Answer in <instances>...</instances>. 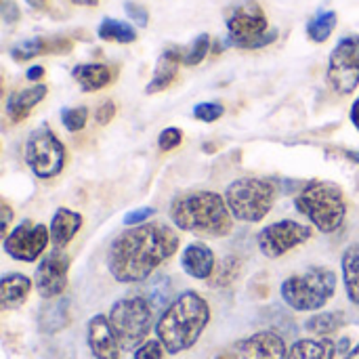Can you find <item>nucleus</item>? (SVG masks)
Returning <instances> with one entry per match:
<instances>
[{
    "instance_id": "obj_19",
    "label": "nucleus",
    "mask_w": 359,
    "mask_h": 359,
    "mask_svg": "<svg viewBox=\"0 0 359 359\" xmlns=\"http://www.w3.org/2000/svg\"><path fill=\"white\" fill-rule=\"evenodd\" d=\"M84 219L82 215L69 210V208H57L50 219V242L55 248H65L74 236L80 231Z\"/></svg>"
},
{
    "instance_id": "obj_7",
    "label": "nucleus",
    "mask_w": 359,
    "mask_h": 359,
    "mask_svg": "<svg viewBox=\"0 0 359 359\" xmlns=\"http://www.w3.org/2000/svg\"><path fill=\"white\" fill-rule=\"evenodd\" d=\"M107 320L120 347L137 351L154 326V309L145 297H128L111 305Z\"/></svg>"
},
{
    "instance_id": "obj_29",
    "label": "nucleus",
    "mask_w": 359,
    "mask_h": 359,
    "mask_svg": "<svg viewBox=\"0 0 359 359\" xmlns=\"http://www.w3.org/2000/svg\"><path fill=\"white\" fill-rule=\"evenodd\" d=\"M170 278L166 276H158L149 282V286L145 288V301L151 305V309H160V307H168V299H170Z\"/></svg>"
},
{
    "instance_id": "obj_30",
    "label": "nucleus",
    "mask_w": 359,
    "mask_h": 359,
    "mask_svg": "<svg viewBox=\"0 0 359 359\" xmlns=\"http://www.w3.org/2000/svg\"><path fill=\"white\" fill-rule=\"evenodd\" d=\"M210 42H212V40H210L208 34L196 36V38L191 40V44H189L187 48H183V57H181L183 65H185V67L200 65V63L208 57V53H210Z\"/></svg>"
},
{
    "instance_id": "obj_39",
    "label": "nucleus",
    "mask_w": 359,
    "mask_h": 359,
    "mask_svg": "<svg viewBox=\"0 0 359 359\" xmlns=\"http://www.w3.org/2000/svg\"><path fill=\"white\" fill-rule=\"evenodd\" d=\"M0 13H2V19H4V23H17L19 21V17H21V13H19V6L13 2V0H2V8H0Z\"/></svg>"
},
{
    "instance_id": "obj_46",
    "label": "nucleus",
    "mask_w": 359,
    "mask_h": 359,
    "mask_svg": "<svg viewBox=\"0 0 359 359\" xmlns=\"http://www.w3.org/2000/svg\"><path fill=\"white\" fill-rule=\"evenodd\" d=\"M345 359H359V345H358V347H353V349H351V351L347 353V358H345Z\"/></svg>"
},
{
    "instance_id": "obj_38",
    "label": "nucleus",
    "mask_w": 359,
    "mask_h": 359,
    "mask_svg": "<svg viewBox=\"0 0 359 359\" xmlns=\"http://www.w3.org/2000/svg\"><path fill=\"white\" fill-rule=\"evenodd\" d=\"M114 116H116V103H114L111 99H107V101H103V103L97 107V111H95V122L101 124V126H105V124H109V122L114 120Z\"/></svg>"
},
{
    "instance_id": "obj_26",
    "label": "nucleus",
    "mask_w": 359,
    "mask_h": 359,
    "mask_svg": "<svg viewBox=\"0 0 359 359\" xmlns=\"http://www.w3.org/2000/svg\"><path fill=\"white\" fill-rule=\"evenodd\" d=\"M97 36L105 42H118V44H130L137 40V29L135 25L114 19V17H103L99 27H97Z\"/></svg>"
},
{
    "instance_id": "obj_37",
    "label": "nucleus",
    "mask_w": 359,
    "mask_h": 359,
    "mask_svg": "<svg viewBox=\"0 0 359 359\" xmlns=\"http://www.w3.org/2000/svg\"><path fill=\"white\" fill-rule=\"evenodd\" d=\"M154 215H156V210H154L151 206L135 208V210L126 212V217H124V225H126V227H139V225H145Z\"/></svg>"
},
{
    "instance_id": "obj_22",
    "label": "nucleus",
    "mask_w": 359,
    "mask_h": 359,
    "mask_svg": "<svg viewBox=\"0 0 359 359\" xmlns=\"http://www.w3.org/2000/svg\"><path fill=\"white\" fill-rule=\"evenodd\" d=\"M32 280L23 273H6L0 280V303L2 309H19L29 290H32Z\"/></svg>"
},
{
    "instance_id": "obj_43",
    "label": "nucleus",
    "mask_w": 359,
    "mask_h": 359,
    "mask_svg": "<svg viewBox=\"0 0 359 359\" xmlns=\"http://www.w3.org/2000/svg\"><path fill=\"white\" fill-rule=\"evenodd\" d=\"M337 351L339 353H349V339H341L337 343Z\"/></svg>"
},
{
    "instance_id": "obj_40",
    "label": "nucleus",
    "mask_w": 359,
    "mask_h": 359,
    "mask_svg": "<svg viewBox=\"0 0 359 359\" xmlns=\"http://www.w3.org/2000/svg\"><path fill=\"white\" fill-rule=\"evenodd\" d=\"M42 76H44V67H42V65H32V67L25 72V78H27L29 82H38Z\"/></svg>"
},
{
    "instance_id": "obj_2",
    "label": "nucleus",
    "mask_w": 359,
    "mask_h": 359,
    "mask_svg": "<svg viewBox=\"0 0 359 359\" xmlns=\"http://www.w3.org/2000/svg\"><path fill=\"white\" fill-rule=\"evenodd\" d=\"M170 221L177 229L200 238H225L233 229V215L225 196L215 191H191L175 198Z\"/></svg>"
},
{
    "instance_id": "obj_11",
    "label": "nucleus",
    "mask_w": 359,
    "mask_h": 359,
    "mask_svg": "<svg viewBox=\"0 0 359 359\" xmlns=\"http://www.w3.org/2000/svg\"><path fill=\"white\" fill-rule=\"evenodd\" d=\"M50 242V229L42 223H34L29 219H23L8 236L2 240V250L21 263H34L40 259Z\"/></svg>"
},
{
    "instance_id": "obj_16",
    "label": "nucleus",
    "mask_w": 359,
    "mask_h": 359,
    "mask_svg": "<svg viewBox=\"0 0 359 359\" xmlns=\"http://www.w3.org/2000/svg\"><path fill=\"white\" fill-rule=\"evenodd\" d=\"M181 267L194 280H210L217 269V259L204 242H191L181 255Z\"/></svg>"
},
{
    "instance_id": "obj_10",
    "label": "nucleus",
    "mask_w": 359,
    "mask_h": 359,
    "mask_svg": "<svg viewBox=\"0 0 359 359\" xmlns=\"http://www.w3.org/2000/svg\"><path fill=\"white\" fill-rule=\"evenodd\" d=\"M328 84L339 95H351L359 86V34L345 36L337 42L328 57Z\"/></svg>"
},
{
    "instance_id": "obj_23",
    "label": "nucleus",
    "mask_w": 359,
    "mask_h": 359,
    "mask_svg": "<svg viewBox=\"0 0 359 359\" xmlns=\"http://www.w3.org/2000/svg\"><path fill=\"white\" fill-rule=\"evenodd\" d=\"M69 324V301L53 299L48 301L38 316V326L44 334H55Z\"/></svg>"
},
{
    "instance_id": "obj_5",
    "label": "nucleus",
    "mask_w": 359,
    "mask_h": 359,
    "mask_svg": "<svg viewBox=\"0 0 359 359\" xmlns=\"http://www.w3.org/2000/svg\"><path fill=\"white\" fill-rule=\"evenodd\" d=\"M294 208L311 221L322 233H334L343 227L347 204L341 187L326 181H313L294 198Z\"/></svg>"
},
{
    "instance_id": "obj_12",
    "label": "nucleus",
    "mask_w": 359,
    "mask_h": 359,
    "mask_svg": "<svg viewBox=\"0 0 359 359\" xmlns=\"http://www.w3.org/2000/svg\"><path fill=\"white\" fill-rule=\"evenodd\" d=\"M311 236L313 231L309 225H303L292 219H284L261 229L257 236V244L267 259H280L290 250H294L297 246L305 244Z\"/></svg>"
},
{
    "instance_id": "obj_27",
    "label": "nucleus",
    "mask_w": 359,
    "mask_h": 359,
    "mask_svg": "<svg viewBox=\"0 0 359 359\" xmlns=\"http://www.w3.org/2000/svg\"><path fill=\"white\" fill-rule=\"evenodd\" d=\"M337 23H339L337 11H318L307 21V36H309V40L311 42H318V44L326 42L332 36Z\"/></svg>"
},
{
    "instance_id": "obj_14",
    "label": "nucleus",
    "mask_w": 359,
    "mask_h": 359,
    "mask_svg": "<svg viewBox=\"0 0 359 359\" xmlns=\"http://www.w3.org/2000/svg\"><path fill=\"white\" fill-rule=\"evenodd\" d=\"M233 349L238 359H286L288 355L284 339L271 330H263L248 339H242L236 343Z\"/></svg>"
},
{
    "instance_id": "obj_45",
    "label": "nucleus",
    "mask_w": 359,
    "mask_h": 359,
    "mask_svg": "<svg viewBox=\"0 0 359 359\" xmlns=\"http://www.w3.org/2000/svg\"><path fill=\"white\" fill-rule=\"evenodd\" d=\"M351 162H355V164H359V151H351V149H347V151H343Z\"/></svg>"
},
{
    "instance_id": "obj_44",
    "label": "nucleus",
    "mask_w": 359,
    "mask_h": 359,
    "mask_svg": "<svg viewBox=\"0 0 359 359\" xmlns=\"http://www.w3.org/2000/svg\"><path fill=\"white\" fill-rule=\"evenodd\" d=\"M72 4H78V6H97L99 0H69Z\"/></svg>"
},
{
    "instance_id": "obj_32",
    "label": "nucleus",
    "mask_w": 359,
    "mask_h": 359,
    "mask_svg": "<svg viewBox=\"0 0 359 359\" xmlns=\"http://www.w3.org/2000/svg\"><path fill=\"white\" fill-rule=\"evenodd\" d=\"M86 120H88V109L84 105L61 109V124L65 126L67 133H80L86 126Z\"/></svg>"
},
{
    "instance_id": "obj_4",
    "label": "nucleus",
    "mask_w": 359,
    "mask_h": 359,
    "mask_svg": "<svg viewBox=\"0 0 359 359\" xmlns=\"http://www.w3.org/2000/svg\"><path fill=\"white\" fill-rule=\"evenodd\" d=\"M227 46L257 50L278 40V29L269 27L267 15L257 0H240L225 13Z\"/></svg>"
},
{
    "instance_id": "obj_1",
    "label": "nucleus",
    "mask_w": 359,
    "mask_h": 359,
    "mask_svg": "<svg viewBox=\"0 0 359 359\" xmlns=\"http://www.w3.org/2000/svg\"><path fill=\"white\" fill-rule=\"evenodd\" d=\"M179 250V236L166 223H145L118 233L107 250V269L120 284L145 282Z\"/></svg>"
},
{
    "instance_id": "obj_24",
    "label": "nucleus",
    "mask_w": 359,
    "mask_h": 359,
    "mask_svg": "<svg viewBox=\"0 0 359 359\" xmlns=\"http://www.w3.org/2000/svg\"><path fill=\"white\" fill-rule=\"evenodd\" d=\"M337 353V343L330 339H303L288 349L286 359H334Z\"/></svg>"
},
{
    "instance_id": "obj_17",
    "label": "nucleus",
    "mask_w": 359,
    "mask_h": 359,
    "mask_svg": "<svg viewBox=\"0 0 359 359\" xmlns=\"http://www.w3.org/2000/svg\"><path fill=\"white\" fill-rule=\"evenodd\" d=\"M181 57H183V50L177 48V46H168V48L162 50V55L156 61L154 76H151V80L145 86V95L162 93V90H166L175 82L177 72H179V65H183Z\"/></svg>"
},
{
    "instance_id": "obj_21",
    "label": "nucleus",
    "mask_w": 359,
    "mask_h": 359,
    "mask_svg": "<svg viewBox=\"0 0 359 359\" xmlns=\"http://www.w3.org/2000/svg\"><path fill=\"white\" fill-rule=\"evenodd\" d=\"M72 78L80 84L84 93H95L105 88L114 80V72L105 63H80L72 69Z\"/></svg>"
},
{
    "instance_id": "obj_9",
    "label": "nucleus",
    "mask_w": 359,
    "mask_h": 359,
    "mask_svg": "<svg viewBox=\"0 0 359 359\" xmlns=\"http://www.w3.org/2000/svg\"><path fill=\"white\" fill-rule=\"evenodd\" d=\"M23 158L38 179H53L63 170L67 154L59 137L42 124L29 133L23 147Z\"/></svg>"
},
{
    "instance_id": "obj_13",
    "label": "nucleus",
    "mask_w": 359,
    "mask_h": 359,
    "mask_svg": "<svg viewBox=\"0 0 359 359\" xmlns=\"http://www.w3.org/2000/svg\"><path fill=\"white\" fill-rule=\"evenodd\" d=\"M67 273H69V257L61 248H53L38 263L34 276L36 292L46 301L59 299L67 288Z\"/></svg>"
},
{
    "instance_id": "obj_47",
    "label": "nucleus",
    "mask_w": 359,
    "mask_h": 359,
    "mask_svg": "<svg viewBox=\"0 0 359 359\" xmlns=\"http://www.w3.org/2000/svg\"><path fill=\"white\" fill-rule=\"evenodd\" d=\"M38 2H46V0H38Z\"/></svg>"
},
{
    "instance_id": "obj_18",
    "label": "nucleus",
    "mask_w": 359,
    "mask_h": 359,
    "mask_svg": "<svg viewBox=\"0 0 359 359\" xmlns=\"http://www.w3.org/2000/svg\"><path fill=\"white\" fill-rule=\"evenodd\" d=\"M48 88L46 84H34L21 90H13L6 99V116L11 122H23L27 120V116L32 114V109L46 97Z\"/></svg>"
},
{
    "instance_id": "obj_15",
    "label": "nucleus",
    "mask_w": 359,
    "mask_h": 359,
    "mask_svg": "<svg viewBox=\"0 0 359 359\" xmlns=\"http://www.w3.org/2000/svg\"><path fill=\"white\" fill-rule=\"evenodd\" d=\"M86 341L95 359H120V343L105 316H93L86 326Z\"/></svg>"
},
{
    "instance_id": "obj_3",
    "label": "nucleus",
    "mask_w": 359,
    "mask_h": 359,
    "mask_svg": "<svg viewBox=\"0 0 359 359\" xmlns=\"http://www.w3.org/2000/svg\"><path fill=\"white\" fill-rule=\"evenodd\" d=\"M210 322V307L198 292L179 294L156 324L158 341L170 355L191 349Z\"/></svg>"
},
{
    "instance_id": "obj_34",
    "label": "nucleus",
    "mask_w": 359,
    "mask_h": 359,
    "mask_svg": "<svg viewBox=\"0 0 359 359\" xmlns=\"http://www.w3.org/2000/svg\"><path fill=\"white\" fill-rule=\"evenodd\" d=\"M181 141H183V133H181V128H177V126H168V128H164V130L158 135V147H160L162 151H172V149H177V147L181 145Z\"/></svg>"
},
{
    "instance_id": "obj_31",
    "label": "nucleus",
    "mask_w": 359,
    "mask_h": 359,
    "mask_svg": "<svg viewBox=\"0 0 359 359\" xmlns=\"http://www.w3.org/2000/svg\"><path fill=\"white\" fill-rule=\"evenodd\" d=\"M238 273H240V261L236 257H229V259L221 261L219 267L215 269V273L210 278V286L212 288H219V286L225 288L238 278Z\"/></svg>"
},
{
    "instance_id": "obj_35",
    "label": "nucleus",
    "mask_w": 359,
    "mask_h": 359,
    "mask_svg": "<svg viewBox=\"0 0 359 359\" xmlns=\"http://www.w3.org/2000/svg\"><path fill=\"white\" fill-rule=\"evenodd\" d=\"M124 11H126V17H128L135 25L147 27V23H149V13H147V8H145L143 4L133 2V0H126V2H124Z\"/></svg>"
},
{
    "instance_id": "obj_25",
    "label": "nucleus",
    "mask_w": 359,
    "mask_h": 359,
    "mask_svg": "<svg viewBox=\"0 0 359 359\" xmlns=\"http://www.w3.org/2000/svg\"><path fill=\"white\" fill-rule=\"evenodd\" d=\"M343 267V282H345V292L353 305H359V242L351 244L341 261Z\"/></svg>"
},
{
    "instance_id": "obj_8",
    "label": "nucleus",
    "mask_w": 359,
    "mask_h": 359,
    "mask_svg": "<svg viewBox=\"0 0 359 359\" xmlns=\"http://www.w3.org/2000/svg\"><path fill=\"white\" fill-rule=\"evenodd\" d=\"M225 202L236 221L259 223L269 215L276 202V187L265 179L244 177L229 183L225 191Z\"/></svg>"
},
{
    "instance_id": "obj_20",
    "label": "nucleus",
    "mask_w": 359,
    "mask_h": 359,
    "mask_svg": "<svg viewBox=\"0 0 359 359\" xmlns=\"http://www.w3.org/2000/svg\"><path fill=\"white\" fill-rule=\"evenodd\" d=\"M69 48H72L69 40H46L42 36H36V38H27V40L17 42L11 48V57L15 61H29V59L44 55V53H65Z\"/></svg>"
},
{
    "instance_id": "obj_28",
    "label": "nucleus",
    "mask_w": 359,
    "mask_h": 359,
    "mask_svg": "<svg viewBox=\"0 0 359 359\" xmlns=\"http://www.w3.org/2000/svg\"><path fill=\"white\" fill-rule=\"evenodd\" d=\"M345 313L343 311H326V313H318L313 318L307 320L305 328L307 332L311 334H318V337H328V334H334L337 330H341L345 326Z\"/></svg>"
},
{
    "instance_id": "obj_6",
    "label": "nucleus",
    "mask_w": 359,
    "mask_h": 359,
    "mask_svg": "<svg viewBox=\"0 0 359 359\" xmlns=\"http://www.w3.org/2000/svg\"><path fill=\"white\" fill-rule=\"evenodd\" d=\"M282 299L294 311H318L337 292V273L328 267H309L282 282Z\"/></svg>"
},
{
    "instance_id": "obj_42",
    "label": "nucleus",
    "mask_w": 359,
    "mask_h": 359,
    "mask_svg": "<svg viewBox=\"0 0 359 359\" xmlns=\"http://www.w3.org/2000/svg\"><path fill=\"white\" fill-rule=\"evenodd\" d=\"M349 118H351V124L359 130V97L353 101V105L349 109Z\"/></svg>"
},
{
    "instance_id": "obj_33",
    "label": "nucleus",
    "mask_w": 359,
    "mask_h": 359,
    "mask_svg": "<svg viewBox=\"0 0 359 359\" xmlns=\"http://www.w3.org/2000/svg\"><path fill=\"white\" fill-rule=\"evenodd\" d=\"M223 114H225V107L219 101H204V103H198L194 107V118L202 120V122H208V124L223 118Z\"/></svg>"
},
{
    "instance_id": "obj_41",
    "label": "nucleus",
    "mask_w": 359,
    "mask_h": 359,
    "mask_svg": "<svg viewBox=\"0 0 359 359\" xmlns=\"http://www.w3.org/2000/svg\"><path fill=\"white\" fill-rule=\"evenodd\" d=\"M11 221H13V210H11L6 204H2V233H4V236H8V225H11Z\"/></svg>"
},
{
    "instance_id": "obj_36",
    "label": "nucleus",
    "mask_w": 359,
    "mask_h": 359,
    "mask_svg": "<svg viewBox=\"0 0 359 359\" xmlns=\"http://www.w3.org/2000/svg\"><path fill=\"white\" fill-rule=\"evenodd\" d=\"M164 345L160 343V341H145L135 353H133V358L135 359H162L164 355Z\"/></svg>"
}]
</instances>
